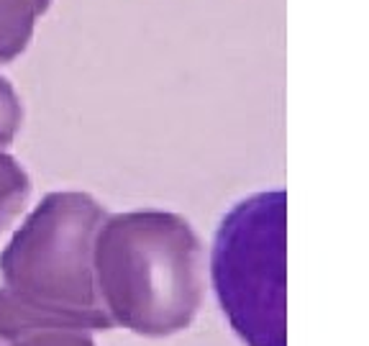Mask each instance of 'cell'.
Wrapping results in <instances>:
<instances>
[{"instance_id": "cell-5", "label": "cell", "mask_w": 369, "mask_h": 346, "mask_svg": "<svg viewBox=\"0 0 369 346\" xmlns=\"http://www.w3.org/2000/svg\"><path fill=\"white\" fill-rule=\"evenodd\" d=\"M49 6L51 0H0V65L29 49L39 18Z\"/></svg>"}, {"instance_id": "cell-7", "label": "cell", "mask_w": 369, "mask_h": 346, "mask_svg": "<svg viewBox=\"0 0 369 346\" xmlns=\"http://www.w3.org/2000/svg\"><path fill=\"white\" fill-rule=\"evenodd\" d=\"M23 123V105L15 87L0 75V149L13 144Z\"/></svg>"}, {"instance_id": "cell-8", "label": "cell", "mask_w": 369, "mask_h": 346, "mask_svg": "<svg viewBox=\"0 0 369 346\" xmlns=\"http://www.w3.org/2000/svg\"><path fill=\"white\" fill-rule=\"evenodd\" d=\"M0 346H3V344H0Z\"/></svg>"}, {"instance_id": "cell-6", "label": "cell", "mask_w": 369, "mask_h": 346, "mask_svg": "<svg viewBox=\"0 0 369 346\" xmlns=\"http://www.w3.org/2000/svg\"><path fill=\"white\" fill-rule=\"evenodd\" d=\"M31 195V180L18 159L0 149V231L23 210Z\"/></svg>"}, {"instance_id": "cell-4", "label": "cell", "mask_w": 369, "mask_h": 346, "mask_svg": "<svg viewBox=\"0 0 369 346\" xmlns=\"http://www.w3.org/2000/svg\"><path fill=\"white\" fill-rule=\"evenodd\" d=\"M85 326L39 308L0 288V344L3 346H98Z\"/></svg>"}, {"instance_id": "cell-3", "label": "cell", "mask_w": 369, "mask_h": 346, "mask_svg": "<svg viewBox=\"0 0 369 346\" xmlns=\"http://www.w3.org/2000/svg\"><path fill=\"white\" fill-rule=\"evenodd\" d=\"M283 190L249 195L221 221L210 280L224 316L246 346H287Z\"/></svg>"}, {"instance_id": "cell-1", "label": "cell", "mask_w": 369, "mask_h": 346, "mask_svg": "<svg viewBox=\"0 0 369 346\" xmlns=\"http://www.w3.org/2000/svg\"><path fill=\"white\" fill-rule=\"evenodd\" d=\"M98 297L113 326L164 339L190 328L205 295L203 241L177 213L105 216L93 249Z\"/></svg>"}, {"instance_id": "cell-2", "label": "cell", "mask_w": 369, "mask_h": 346, "mask_svg": "<svg viewBox=\"0 0 369 346\" xmlns=\"http://www.w3.org/2000/svg\"><path fill=\"white\" fill-rule=\"evenodd\" d=\"M105 216L93 195L49 193L0 254L3 288L87 331H110L113 321L101 305L93 269L95 236Z\"/></svg>"}]
</instances>
